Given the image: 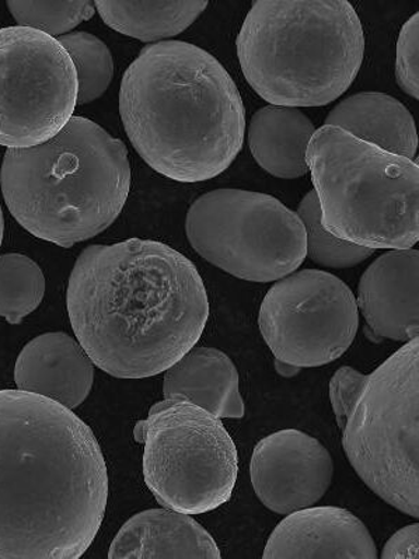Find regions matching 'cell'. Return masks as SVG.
<instances>
[{
  "label": "cell",
  "instance_id": "11",
  "mask_svg": "<svg viewBox=\"0 0 419 559\" xmlns=\"http://www.w3.org/2000/svg\"><path fill=\"white\" fill-rule=\"evenodd\" d=\"M76 106V69L58 39L27 27L0 28V146L41 145Z\"/></svg>",
  "mask_w": 419,
  "mask_h": 559
},
{
  "label": "cell",
  "instance_id": "13",
  "mask_svg": "<svg viewBox=\"0 0 419 559\" xmlns=\"http://www.w3.org/2000/svg\"><path fill=\"white\" fill-rule=\"evenodd\" d=\"M357 304L371 338L398 343L418 338V250H392L373 261L359 282Z\"/></svg>",
  "mask_w": 419,
  "mask_h": 559
},
{
  "label": "cell",
  "instance_id": "23",
  "mask_svg": "<svg viewBox=\"0 0 419 559\" xmlns=\"http://www.w3.org/2000/svg\"><path fill=\"white\" fill-rule=\"evenodd\" d=\"M67 49L77 75V104L96 102L110 87L115 78V61L110 49L91 33L79 32L58 38Z\"/></svg>",
  "mask_w": 419,
  "mask_h": 559
},
{
  "label": "cell",
  "instance_id": "26",
  "mask_svg": "<svg viewBox=\"0 0 419 559\" xmlns=\"http://www.w3.org/2000/svg\"><path fill=\"white\" fill-rule=\"evenodd\" d=\"M419 524L398 531L383 548L384 559H418L419 558Z\"/></svg>",
  "mask_w": 419,
  "mask_h": 559
},
{
  "label": "cell",
  "instance_id": "24",
  "mask_svg": "<svg viewBox=\"0 0 419 559\" xmlns=\"http://www.w3.org/2000/svg\"><path fill=\"white\" fill-rule=\"evenodd\" d=\"M10 14L20 27L37 29L49 37L67 36V33L95 16L93 2H8Z\"/></svg>",
  "mask_w": 419,
  "mask_h": 559
},
{
  "label": "cell",
  "instance_id": "4",
  "mask_svg": "<svg viewBox=\"0 0 419 559\" xmlns=\"http://www.w3.org/2000/svg\"><path fill=\"white\" fill-rule=\"evenodd\" d=\"M0 187L14 219L38 239L71 249L110 227L131 190L128 151L96 122L72 117L51 140L8 150Z\"/></svg>",
  "mask_w": 419,
  "mask_h": 559
},
{
  "label": "cell",
  "instance_id": "9",
  "mask_svg": "<svg viewBox=\"0 0 419 559\" xmlns=\"http://www.w3.org/2000/svg\"><path fill=\"white\" fill-rule=\"evenodd\" d=\"M185 234L202 259L243 281L283 280L306 259L298 214L261 192L225 188L200 197L187 214Z\"/></svg>",
  "mask_w": 419,
  "mask_h": 559
},
{
  "label": "cell",
  "instance_id": "20",
  "mask_svg": "<svg viewBox=\"0 0 419 559\" xmlns=\"http://www.w3.org/2000/svg\"><path fill=\"white\" fill-rule=\"evenodd\" d=\"M208 2H96L103 22L124 36L159 43L179 36L208 8Z\"/></svg>",
  "mask_w": 419,
  "mask_h": 559
},
{
  "label": "cell",
  "instance_id": "5",
  "mask_svg": "<svg viewBox=\"0 0 419 559\" xmlns=\"http://www.w3.org/2000/svg\"><path fill=\"white\" fill-rule=\"evenodd\" d=\"M236 49L246 81L271 106L322 107L357 79L364 36L357 10L344 0H259Z\"/></svg>",
  "mask_w": 419,
  "mask_h": 559
},
{
  "label": "cell",
  "instance_id": "25",
  "mask_svg": "<svg viewBox=\"0 0 419 559\" xmlns=\"http://www.w3.org/2000/svg\"><path fill=\"white\" fill-rule=\"evenodd\" d=\"M419 14L404 24L397 41L396 81L404 92L419 98Z\"/></svg>",
  "mask_w": 419,
  "mask_h": 559
},
{
  "label": "cell",
  "instance_id": "1",
  "mask_svg": "<svg viewBox=\"0 0 419 559\" xmlns=\"http://www.w3.org/2000/svg\"><path fill=\"white\" fill-rule=\"evenodd\" d=\"M108 499L91 427L44 395L0 390V559H77Z\"/></svg>",
  "mask_w": 419,
  "mask_h": 559
},
{
  "label": "cell",
  "instance_id": "27",
  "mask_svg": "<svg viewBox=\"0 0 419 559\" xmlns=\"http://www.w3.org/2000/svg\"><path fill=\"white\" fill-rule=\"evenodd\" d=\"M3 229H4L3 212H2V206H0V246H2V241H3Z\"/></svg>",
  "mask_w": 419,
  "mask_h": 559
},
{
  "label": "cell",
  "instance_id": "22",
  "mask_svg": "<svg viewBox=\"0 0 419 559\" xmlns=\"http://www.w3.org/2000/svg\"><path fill=\"white\" fill-rule=\"evenodd\" d=\"M306 231V257L324 269H352L371 259L374 250L352 245L325 230L322 210L315 191H310L300 202L298 212Z\"/></svg>",
  "mask_w": 419,
  "mask_h": 559
},
{
  "label": "cell",
  "instance_id": "12",
  "mask_svg": "<svg viewBox=\"0 0 419 559\" xmlns=\"http://www.w3.org/2000/svg\"><path fill=\"white\" fill-rule=\"evenodd\" d=\"M251 484L265 508L289 514L313 507L332 487V454L318 439L284 429L261 439L250 464Z\"/></svg>",
  "mask_w": 419,
  "mask_h": 559
},
{
  "label": "cell",
  "instance_id": "2",
  "mask_svg": "<svg viewBox=\"0 0 419 559\" xmlns=\"http://www.w3.org/2000/svg\"><path fill=\"white\" fill-rule=\"evenodd\" d=\"M67 308L92 362L118 379L166 372L194 348L210 318L191 260L143 239L83 250L68 282Z\"/></svg>",
  "mask_w": 419,
  "mask_h": 559
},
{
  "label": "cell",
  "instance_id": "17",
  "mask_svg": "<svg viewBox=\"0 0 419 559\" xmlns=\"http://www.w3.org/2000/svg\"><path fill=\"white\" fill-rule=\"evenodd\" d=\"M163 395L190 400L219 419L244 417L238 369L219 349L191 348L166 370Z\"/></svg>",
  "mask_w": 419,
  "mask_h": 559
},
{
  "label": "cell",
  "instance_id": "16",
  "mask_svg": "<svg viewBox=\"0 0 419 559\" xmlns=\"http://www.w3.org/2000/svg\"><path fill=\"white\" fill-rule=\"evenodd\" d=\"M111 559H219L211 534L190 514L171 509H149L132 516L108 552Z\"/></svg>",
  "mask_w": 419,
  "mask_h": 559
},
{
  "label": "cell",
  "instance_id": "21",
  "mask_svg": "<svg viewBox=\"0 0 419 559\" xmlns=\"http://www.w3.org/2000/svg\"><path fill=\"white\" fill-rule=\"evenodd\" d=\"M46 276L32 259L22 254L0 257V318L16 325L41 305Z\"/></svg>",
  "mask_w": 419,
  "mask_h": 559
},
{
  "label": "cell",
  "instance_id": "14",
  "mask_svg": "<svg viewBox=\"0 0 419 559\" xmlns=\"http://www.w3.org/2000/svg\"><path fill=\"white\" fill-rule=\"evenodd\" d=\"M265 559H376L368 527L347 509L304 508L289 513L271 534Z\"/></svg>",
  "mask_w": 419,
  "mask_h": 559
},
{
  "label": "cell",
  "instance_id": "18",
  "mask_svg": "<svg viewBox=\"0 0 419 559\" xmlns=\"http://www.w3.org/2000/svg\"><path fill=\"white\" fill-rule=\"evenodd\" d=\"M325 126L337 127L392 155L414 160L418 151L416 121L397 98L384 93H358L330 111Z\"/></svg>",
  "mask_w": 419,
  "mask_h": 559
},
{
  "label": "cell",
  "instance_id": "8",
  "mask_svg": "<svg viewBox=\"0 0 419 559\" xmlns=\"http://www.w3.org/2000/svg\"><path fill=\"white\" fill-rule=\"evenodd\" d=\"M143 450V477L163 508L190 514L215 511L238 481V449L224 424L182 397L153 405L134 430Z\"/></svg>",
  "mask_w": 419,
  "mask_h": 559
},
{
  "label": "cell",
  "instance_id": "15",
  "mask_svg": "<svg viewBox=\"0 0 419 559\" xmlns=\"http://www.w3.org/2000/svg\"><path fill=\"white\" fill-rule=\"evenodd\" d=\"M91 356L65 333L37 336L24 346L14 368V382L23 392L44 395L73 409L91 394L95 380Z\"/></svg>",
  "mask_w": 419,
  "mask_h": 559
},
{
  "label": "cell",
  "instance_id": "10",
  "mask_svg": "<svg viewBox=\"0 0 419 559\" xmlns=\"http://www.w3.org/2000/svg\"><path fill=\"white\" fill-rule=\"evenodd\" d=\"M261 335L280 374L342 358L359 329L352 290L330 272L303 270L279 280L259 314Z\"/></svg>",
  "mask_w": 419,
  "mask_h": 559
},
{
  "label": "cell",
  "instance_id": "19",
  "mask_svg": "<svg viewBox=\"0 0 419 559\" xmlns=\"http://www.w3.org/2000/svg\"><path fill=\"white\" fill-rule=\"evenodd\" d=\"M314 132V123L299 108L270 104L251 117L250 152L271 176L294 180L309 173L306 151Z\"/></svg>",
  "mask_w": 419,
  "mask_h": 559
},
{
  "label": "cell",
  "instance_id": "3",
  "mask_svg": "<svg viewBox=\"0 0 419 559\" xmlns=\"http://www.w3.org/2000/svg\"><path fill=\"white\" fill-rule=\"evenodd\" d=\"M120 114L137 155L172 181L212 180L243 147L238 86L218 59L191 43L143 48L122 78Z\"/></svg>",
  "mask_w": 419,
  "mask_h": 559
},
{
  "label": "cell",
  "instance_id": "7",
  "mask_svg": "<svg viewBox=\"0 0 419 559\" xmlns=\"http://www.w3.org/2000/svg\"><path fill=\"white\" fill-rule=\"evenodd\" d=\"M328 234L372 250L419 240V167L337 127L314 132L306 151Z\"/></svg>",
  "mask_w": 419,
  "mask_h": 559
},
{
  "label": "cell",
  "instance_id": "6",
  "mask_svg": "<svg viewBox=\"0 0 419 559\" xmlns=\"http://www.w3.org/2000/svg\"><path fill=\"white\" fill-rule=\"evenodd\" d=\"M343 448L359 478L397 511L419 518V341L371 374L343 366L330 382Z\"/></svg>",
  "mask_w": 419,
  "mask_h": 559
}]
</instances>
